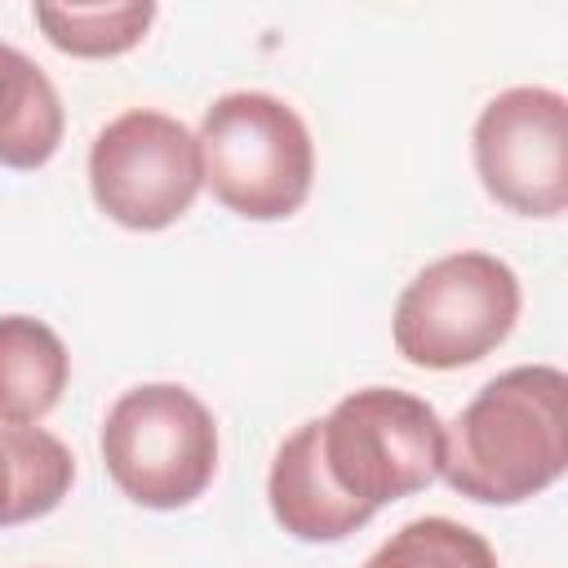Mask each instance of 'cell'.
Wrapping results in <instances>:
<instances>
[{
    "mask_svg": "<svg viewBox=\"0 0 568 568\" xmlns=\"http://www.w3.org/2000/svg\"><path fill=\"white\" fill-rule=\"evenodd\" d=\"M102 466L146 510L191 506L217 475V422L182 382H142L102 417Z\"/></svg>",
    "mask_w": 568,
    "mask_h": 568,
    "instance_id": "cell-3",
    "label": "cell"
},
{
    "mask_svg": "<svg viewBox=\"0 0 568 568\" xmlns=\"http://www.w3.org/2000/svg\"><path fill=\"white\" fill-rule=\"evenodd\" d=\"M364 568H497V555L484 532L448 515H422L390 532Z\"/></svg>",
    "mask_w": 568,
    "mask_h": 568,
    "instance_id": "cell-13",
    "label": "cell"
},
{
    "mask_svg": "<svg viewBox=\"0 0 568 568\" xmlns=\"http://www.w3.org/2000/svg\"><path fill=\"white\" fill-rule=\"evenodd\" d=\"M266 501H271L275 524L306 546L346 541L377 515L333 484V475L320 457V417L302 422L275 448L271 475H266Z\"/></svg>",
    "mask_w": 568,
    "mask_h": 568,
    "instance_id": "cell-8",
    "label": "cell"
},
{
    "mask_svg": "<svg viewBox=\"0 0 568 568\" xmlns=\"http://www.w3.org/2000/svg\"><path fill=\"white\" fill-rule=\"evenodd\" d=\"M71 484L75 457L53 430L0 422V528L53 515Z\"/></svg>",
    "mask_w": 568,
    "mask_h": 568,
    "instance_id": "cell-11",
    "label": "cell"
},
{
    "mask_svg": "<svg viewBox=\"0 0 568 568\" xmlns=\"http://www.w3.org/2000/svg\"><path fill=\"white\" fill-rule=\"evenodd\" d=\"M204 186L248 222L293 217L315 182V142L306 120L275 93L235 89L213 98L200 120Z\"/></svg>",
    "mask_w": 568,
    "mask_h": 568,
    "instance_id": "cell-2",
    "label": "cell"
},
{
    "mask_svg": "<svg viewBox=\"0 0 568 568\" xmlns=\"http://www.w3.org/2000/svg\"><path fill=\"white\" fill-rule=\"evenodd\" d=\"M524 293L510 262L497 253L462 248L422 266L395 297L390 337L413 368L453 373L493 355L515 320Z\"/></svg>",
    "mask_w": 568,
    "mask_h": 568,
    "instance_id": "cell-4",
    "label": "cell"
},
{
    "mask_svg": "<svg viewBox=\"0 0 568 568\" xmlns=\"http://www.w3.org/2000/svg\"><path fill=\"white\" fill-rule=\"evenodd\" d=\"M44 40L71 58H120L138 49L155 22L151 0L124 4H36L31 9Z\"/></svg>",
    "mask_w": 568,
    "mask_h": 568,
    "instance_id": "cell-12",
    "label": "cell"
},
{
    "mask_svg": "<svg viewBox=\"0 0 568 568\" xmlns=\"http://www.w3.org/2000/svg\"><path fill=\"white\" fill-rule=\"evenodd\" d=\"M67 342L36 315H0V422L40 426L67 390Z\"/></svg>",
    "mask_w": 568,
    "mask_h": 568,
    "instance_id": "cell-10",
    "label": "cell"
},
{
    "mask_svg": "<svg viewBox=\"0 0 568 568\" xmlns=\"http://www.w3.org/2000/svg\"><path fill=\"white\" fill-rule=\"evenodd\" d=\"M320 457L346 497L382 510L439 479L444 422L422 395L364 386L320 417Z\"/></svg>",
    "mask_w": 568,
    "mask_h": 568,
    "instance_id": "cell-5",
    "label": "cell"
},
{
    "mask_svg": "<svg viewBox=\"0 0 568 568\" xmlns=\"http://www.w3.org/2000/svg\"><path fill=\"white\" fill-rule=\"evenodd\" d=\"M475 173L488 200L519 217H559L568 209V98L546 84H515L484 102L475 133Z\"/></svg>",
    "mask_w": 568,
    "mask_h": 568,
    "instance_id": "cell-7",
    "label": "cell"
},
{
    "mask_svg": "<svg viewBox=\"0 0 568 568\" xmlns=\"http://www.w3.org/2000/svg\"><path fill=\"white\" fill-rule=\"evenodd\" d=\"M67 133V111L36 58L0 40V164L44 169Z\"/></svg>",
    "mask_w": 568,
    "mask_h": 568,
    "instance_id": "cell-9",
    "label": "cell"
},
{
    "mask_svg": "<svg viewBox=\"0 0 568 568\" xmlns=\"http://www.w3.org/2000/svg\"><path fill=\"white\" fill-rule=\"evenodd\" d=\"M568 466V377L555 364H519L475 390L444 426L439 475L479 506H519Z\"/></svg>",
    "mask_w": 568,
    "mask_h": 568,
    "instance_id": "cell-1",
    "label": "cell"
},
{
    "mask_svg": "<svg viewBox=\"0 0 568 568\" xmlns=\"http://www.w3.org/2000/svg\"><path fill=\"white\" fill-rule=\"evenodd\" d=\"M204 186L195 133L155 106L106 120L89 146L93 204L124 231H164L191 213Z\"/></svg>",
    "mask_w": 568,
    "mask_h": 568,
    "instance_id": "cell-6",
    "label": "cell"
}]
</instances>
